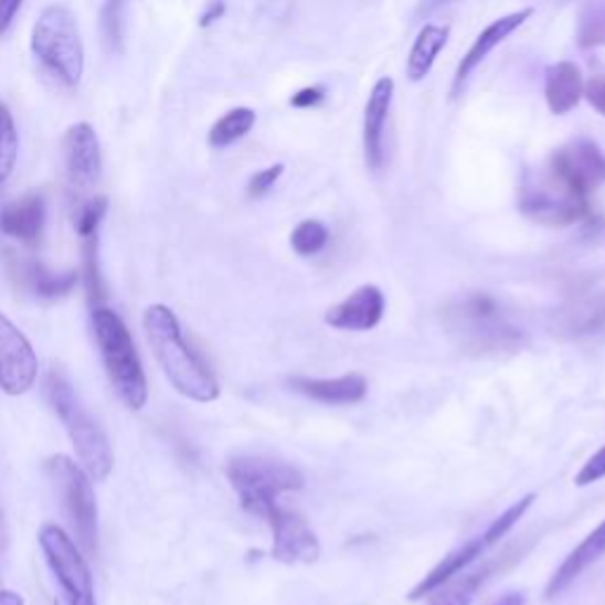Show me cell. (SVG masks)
Segmentation results:
<instances>
[{
  "label": "cell",
  "instance_id": "obj_1",
  "mask_svg": "<svg viewBox=\"0 0 605 605\" xmlns=\"http://www.w3.org/2000/svg\"><path fill=\"white\" fill-rule=\"evenodd\" d=\"M147 343L173 389L194 402H213L221 395L211 369L184 341L182 327L171 308L149 306L142 317Z\"/></svg>",
  "mask_w": 605,
  "mask_h": 605
},
{
  "label": "cell",
  "instance_id": "obj_2",
  "mask_svg": "<svg viewBox=\"0 0 605 605\" xmlns=\"http://www.w3.org/2000/svg\"><path fill=\"white\" fill-rule=\"evenodd\" d=\"M443 322L464 350L480 352V355L516 350L526 339L523 329L490 294H468L449 302L443 312Z\"/></svg>",
  "mask_w": 605,
  "mask_h": 605
},
{
  "label": "cell",
  "instance_id": "obj_3",
  "mask_svg": "<svg viewBox=\"0 0 605 605\" xmlns=\"http://www.w3.org/2000/svg\"><path fill=\"white\" fill-rule=\"evenodd\" d=\"M45 395L50 407L55 410L60 422L64 424L66 435H70V441L76 449V457L81 466L86 468V474L95 482L107 480L114 468V452L109 438L103 426L91 416V412L83 407V402L74 393L72 383L60 372H50L45 381Z\"/></svg>",
  "mask_w": 605,
  "mask_h": 605
},
{
  "label": "cell",
  "instance_id": "obj_4",
  "mask_svg": "<svg viewBox=\"0 0 605 605\" xmlns=\"http://www.w3.org/2000/svg\"><path fill=\"white\" fill-rule=\"evenodd\" d=\"M31 53L64 86H78L86 70V50L70 6L53 3L43 8L31 31Z\"/></svg>",
  "mask_w": 605,
  "mask_h": 605
},
{
  "label": "cell",
  "instance_id": "obj_5",
  "mask_svg": "<svg viewBox=\"0 0 605 605\" xmlns=\"http://www.w3.org/2000/svg\"><path fill=\"white\" fill-rule=\"evenodd\" d=\"M91 322L99 355H103L105 372L114 385V391L119 393V397L130 410H142L147 405V379L142 372V362L138 358L136 343H132L124 319L114 310L97 306L93 308Z\"/></svg>",
  "mask_w": 605,
  "mask_h": 605
},
{
  "label": "cell",
  "instance_id": "obj_6",
  "mask_svg": "<svg viewBox=\"0 0 605 605\" xmlns=\"http://www.w3.org/2000/svg\"><path fill=\"white\" fill-rule=\"evenodd\" d=\"M227 478L234 492L240 495L242 507L258 518L279 503V495L302 490L306 482L296 466L270 457H256V454L234 457L227 464Z\"/></svg>",
  "mask_w": 605,
  "mask_h": 605
},
{
  "label": "cell",
  "instance_id": "obj_7",
  "mask_svg": "<svg viewBox=\"0 0 605 605\" xmlns=\"http://www.w3.org/2000/svg\"><path fill=\"white\" fill-rule=\"evenodd\" d=\"M45 474L53 482L55 492L62 501V509L70 518L76 532V544L81 551H97V501L93 492V478L86 468L74 464L64 454H55L45 461Z\"/></svg>",
  "mask_w": 605,
  "mask_h": 605
},
{
  "label": "cell",
  "instance_id": "obj_8",
  "mask_svg": "<svg viewBox=\"0 0 605 605\" xmlns=\"http://www.w3.org/2000/svg\"><path fill=\"white\" fill-rule=\"evenodd\" d=\"M39 544L66 598V605H97L88 561L83 559V551L72 537L60 526L45 523L39 532Z\"/></svg>",
  "mask_w": 605,
  "mask_h": 605
},
{
  "label": "cell",
  "instance_id": "obj_9",
  "mask_svg": "<svg viewBox=\"0 0 605 605\" xmlns=\"http://www.w3.org/2000/svg\"><path fill=\"white\" fill-rule=\"evenodd\" d=\"M546 178L553 180L580 199L590 194L605 182V155L592 140H577L559 151H553L546 168Z\"/></svg>",
  "mask_w": 605,
  "mask_h": 605
},
{
  "label": "cell",
  "instance_id": "obj_10",
  "mask_svg": "<svg viewBox=\"0 0 605 605\" xmlns=\"http://www.w3.org/2000/svg\"><path fill=\"white\" fill-rule=\"evenodd\" d=\"M263 520L273 530V559L287 565H310L319 559L322 546H319L317 534L308 526V520L296 511L282 509L279 503L265 511Z\"/></svg>",
  "mask_w": 605,
  "mask_h": 605
},
{
  "label": "cell",
  "instance_id": "obj_11",
  "mask_svg": "<svg viewBox=\"0 0 605 605\" xmlns=\"http://www.w3.org/2000/svg\"><path fill=\"white\" fill-rule=\"evenodd\" d=\"M39 376V358L26 336L0 312V389L8 395L26 393Z\"/></svg>",
  "mask_w": 605,
  "mask_h": 605
},
{
  "label": "cell",
  "instance_id": "obj_12",
  "mask_svg": "<svg viewBox=\"0 0 605 605\" xmlns=\"http://www.w3.org/2000/svg\"><path fill=\"white\" fill-rule=\"evenodd\" d=\"M520 211L542 225H573L590 215V199H580L549 180L540 188H528L520 199Z\"/></svg>",
  "mask_w": 605,
  "mask_h": 605
},
{
  "label": "cell",
  "instance_id": "obj_13",
  "mask_svg": "<svg viewBox=\"0 0 605 605\" xmlns=\"http://www.w3.org/2000/svg\"><path fill=\"white\" fill-rule=\"evenodd\" d=\"M64 163L72 188L81 192L93 190L103 178V149H99V138L91 124L81 121L66 130Z\"/></svg>",
  "mask_w": 605,
  "mask_h": 605
},
{
  "label": "cell",
  "instance_id": "obj_14",
  "mask_svg": "<svg viewBox=\"0 0 605 605\" xmlns=\"http://www.w3.org/2000/svg\"><path fill=\"white\" fill-rule=\"evenodd\" d=\"M393 93H395V81L391 76H383L374 83V88L367 99L362 145H364V163L369 171H381L385 161L383 132H385V124H389Z\"/></svg>",
  "mask_w": 605,
  "mask_h": 605
},
{
  "label": "cell",
  "instance_id": "obj_15",
  "mask_svg": "<svg viewBox=\"0 0 605 605\" xmlns=\"http://www.w3.org/2000/svg\"><path fill=\"white\" fill-rule=\"evenodd\" d=\"M385 312V296L374 284H364V287L352 291L348 298H343L339 306H333L327 315L325 322L331 329L339 331H372L379 327Z\"/></svg>",
  "mask_w": 605,
  "mask_h": 605
},
{
  "label": "cell",
  "instance_id": "obj_16",
  "mask_svg": "<svg viewBox=\"0 0 605 605\" xmlns=\"http://www.w3.org/2000/svg\"><path fill=\"white\" fill-rule=\"evenodd\" d=\"M605 556V518L584 537V540L567 553V559L559 565L546 584V598H559L573 586L586 570Z\"/></svg>",
  "mask_w": 605,
  "mask_h": 605
},
{
  "label": "cell",
  "instance_id": "obj_17",
  "mask_svg": "<svg viewBox=\"0 0 605 605\" xmlns=\"http://www.w3.org/2000/svg\"><path fill=\"white\" fill-rule=\"evenodd\" d=\"M45 225V199L39 192H29L20 199L10 201V204L0 211V232L8 237L36 244L43 234Z\"/></svg>",
  "mask_w": 605,
  "mask_h": 605
},
{
  "label": "cell",
  "instance_id": "obj_18",
  "mask_svg": "<svg viewBox=\"0 0 605 605\" xmlns=\"http://www.w3.org/2000/svg\"><path fill=\"white\" fill-rule=\"evenodd\" d=\"M291 391L306 395L315 402H322V405H355L367 397L369 383L362 374H346L339 379H291L289 381Z\"/></svg>",
  "mask_w": 605,
  "mask_h": 605
},
{
  "label": "cell",
  "instance_id": "obj_19",
  "mask_svg": "<svg viewBox=\"0 0 605 605\" xmlns=\"http://www.w3.org/2000/svg\"><path fill=\"white\" fill-rule=\"evenodd\" d=\"M532 8H526V10H520V12H513V14H507V17H499V20H495L490 26H487L480 36L476 39V43L470 45L468 53L464 55L461 64H459V70H457V78H454V93H457L461 88V83H466V78L474 74L476 66L492 53V50L507 41L511 33L516 29L523 26L530 17H532Z\"/></svg>",
  "mask_w": 605,
  "mask_h": 605
},
{
  "label": "cell",
  "instance_id": "obj_20",
  "mask_svg": "<svg viewBox=\"0 0 605 605\" xmlns=\"http://www.w3.org/2000/svg\"><path fill=\"white\" fill-rule=\"evenodd\" d=\"M544 97L553 114L573 112L584 97V76L575 62H556L544 72Z\"/></svg>",
  "mask_w": 605,
  "mask_h": 605
},
{
  "label": "cell",
  "instance_id": "obj_21",
  "mask_svg": "<svg viewBox=\"0 0 605 605\" xmlns=\"http://www.w3.org/2000/svg\"><path fill=\"white\" fill-rule=\"evenodd\" d=\"M485 551H487V546L482 542V537H476V540H470L464 546L454 549L452 553H447V556L438 565H435L431 570V573L422 582H418L414 586V590L410 592V598L418 601V598H424V596H431L433 592H438L441 586H445L447 582H452V577H457L459 573H464V570L470 563H476Z\"/></svg>",
  "mask_w": 605,
  "mask_h": 605
},
{
  "label": "cell",
  "instance_id": "obj_22",
  "mask_svg": "<svg viewBox=\"0 0 605 605\" xmlns=\"http://www.w3.org/2000/svg\"><path fill=\"white\" fill-rule=\"evenodd\" d=\"M447 39H449V29L447 26H438V24H426L422 31H418V36L410 50V57H407V76L410 81L418 83L424 81L431 70L435 60H438V55L443 53V47L447 45Z\"/></svg>",
  "mask_w": 605,
  "mask_h": 605
},
{
  "label": "cell",
  "instance_id": "obj_23",
  "mask_svg": "<svg viewBox=\"0 0 605 605\" xmlns=\"http://www.w3.org/2000/svg\"><path fill=\"white\" fill-rule=\"evenodd\" d=\"M254 126H256V112L254 109H251V107L230 109L209 130V145L215 147V149L230 147L234 142H240L244 136H248V130Z\"/></svg>",
  "mask_w": 605,
  "mask_h": 605
},
{
  "label": "cell",
  "instance_id": "obj_24",
  "mask_svg": "<svg viewBox=\"0 0 605 605\" xmlns=\"http://www.w3.org/2000/svg\"><path fill=\"white\" fill-rule=\"evenodd\" d=\"M126 10L128 0H105L103 12H99V29H103V41L112 53H121L126 39Z\"/></svg>",
  "mask_w": 605,
  "mask_h": 605
},
{
  "label": "cell",
  "instance_id": "obj_25",
  "mask_svg": "<svg viewBox=\"0 0 605 605\" xmlns=\"http://www.w3.org/2000/svg\"><path fill=\"white\" fill-rule=\"evenodd\" d=\"M17 155H20V132H17L10 109L0 105V188L12 176Z\"/></svg>",
  "mask_w": 605,
  "mask_h": 605
},
{
  "label": "cell",
  "instance_id": "obj_26",
  "mask_svg": "<svg viewBox=\"0 0 605 605\" xmlns=\"http://www.w3.org/2000/svg\"><path fill=\"white\" fill-rule=\"evenodd\" d=\"M97 234L83 237V282H86V291L93 308L103 306L105 300V284H103V275H99V258H97V244H99Z\"/></svg>",
  "mask_w": 605,
  "mask_h": 605
},
{
  "label": "cell",
  "instance_id": "obj_27",
  "mask_svg": "<svg viewBox=\"0 0 605 605\" xmlns=\"http://www.w3.org/2000/svg\"><path fill=\"white\" fill-rule=\"evenodd\" d=\"M577 43L582 47H605V0H592L580 14Z\"/></svg>",
  "mask_w": 605,
  "mask_h": 605
},
{
  "label": "cell",
  "instance_id": "obj_28",
  "mask_svg": "<svg viewBox=\"0 0 605 605\" xmlns=\"http://www.w3.org/2000/svg\"><path fill=\"white\" fill-rule=\"evenodd\" d=\"M490 575V570H478V573H470L466 577H459L457 582H447L449 586L443 590L438 596L433 598L431 605H470L476 598V594L480 592L482 582Z\"/></svg>",
  "mask_w": 605,
  "mask_h": 605
},
{
  "label": "cell",
  "instance_id": "obj_29",
  "mask_svg": "<svg viewBox=\"0 0 605 605\" xmlns=\"http://www.w3.org/2000/svg\"><path fill=\"white\" fill-rule=\"evenodd\" d=\"M78 284V273H47L45 267L36 265L31 270V287L43 298H60L66 296Z\"/></svg>",
  "mask_w": 605,
  "mask_h": 605
},
{
  "label": "cell",
  "instance_id": "obj_30",
  "mask_svg": "<svg viewBox=\"0 0 605 605\" xmlns=\"http://www.w3.org/2000/svg\"><path fill=\"white\" fill-rule=\"evenodd\" d=\"M534 499H537V495L530 492V495H526L523 499H518V501L513 503V507H509V509L503 511L499 518H495V520H492V526L480 534V537H482V542H485V546L490 549V546H495L497 542H501L503 537H507V534L511 532V528L518 526V520L523 518V516L532 509Z\"/></svg>",
  "mask_w": 605,
  "mask_h": 605
},
{
  "label": "cell",
  "instance_id": "obj_31",
  "mask_svg": "<svg viewBox=\"0 0 605 605\" xmlns=\"http://www.w3.org/2000/svg\"><path fill=\"white\" fill-rule=\"evenodd\" d=\"M327 244H329V230L319 221H302L291 234V246L302 258L317 256L319 251H325Z\"/></svg>",
  "mask_w": 605,
  "mask_h": 605
},
{
  "label": "cell",
  "instance_id": "obj_32",
  "mask_svg": "<svg viewBox=\"0 0 605 605\" xmlns=\"http://www.w3.org/2000/svg\"><path fill=\"white\" fill-rule=\"evenodd\" d=\"M107 206H109V199L105 194H97V197L88 199L86 204L78 209L74 223H76V232H78L81 240L99 232V225H103L105 215H107Z\"/></svg>",
  "mask_w": 605,
  "mask_h": 605
},
{
  "label": "cell",
  "instance_id": "obj_33",
  "mask_svg": "<svg viewBox=\"0 0 605 605\" xmlns=\"http://www.w3.org/2000/svg\"><path fill=\"white\" fill-rule=\"evenodd\" d=\"M284 173V166L282 163H275L270 168H265V171H258L256 176H251L248 184H246V194L251 199H258V197H265L267 192H270L275 188V182L282 178Z\"/></svg>",
  "mask_w": 605,
  "mask_h": 605
},
{
  "label": "cell",
  "instance_id": "obj_34",
  "mask_svg": "<svg viewBox=\"0 0 605 605\" xmlns=\"http://www.w3.org/2000/svg\"><path fill=\"white\" fill-rule=\"evenodd\" d=\"M603 478H605V445L596 454H592L590 459H586V464L582 466V470L575 478V485L586 487V485H594Z\"/></svg>",
  "mask_w": 605,
  "mask_h": 605
},
{
  "label": "cell",
  "instance_id": "obj_35",
  "mask_svg": "<svg viewBox=\"0 0 605 605\" xmlns=\"http://www.w3.org/2000/svg\"><path fill=\"white\" fill-rule=\"evenodd\" d=\"M584 97L601 116H605V74H596L584 83Z\"/></svg>",
  "mask_w": 605,
  "mask_h": 605
},
{
  "label": "cell",
  "instance_id": "obj_36",
  "mask_svg": "<svg viewBox=\"0 0 605 605\" xmlns=\"http://www.w3.org/2000/svg\"><path fill=\"white\" fill-rule=\"evenodd\" d=\"M327 97V91L322 86H308L298 91L294 97H291V107L296 109H312L317 105H322Z\"/></svg>",
  "mask_w": 605,
  "mask_h": 605
},
{
  "label": "cell",
  "instance_id": "obj_37",
  "mask_svg": "<svg viewBox=\"0 0 605 605\" xmlns=\"http://www.w3.org/2000/svg\"><path fill=\"white\" fill-rule=\"evenodd\" d=\"M225 10H227V3H225V0H209L206 10L201 12V17H199V26H201V29H206V26L215 24L217 20H223Z\"/></svg>",
  "mask_w": 605,
  "mask_h": 605
},
{
  "label": "cell",
  "instance_id": "obj_38",
  "mask_svg": "<svg viewBox=\"0 0 605 605\" xmlns=\"http://www.w3.org/2000/svg\"><path fill=\"white\" fill-rule=\"evenodd\" d=\"M22 0H0V36L10 29L14 14L20 12Z\"/></svg>",
  "mask_w": 605,
  "mask_h": 605
},
{
  "label": "cell",
  "instance_id": "obj_39",
  "mask_svg": "<svg viewBox=\"0 0 605 605\" xmlns=\"http://www.w3.org/2000/svg\"><path fill=\"white\" fill-rule=\"evenodd\" d=\"M528 598L523 592H509V594H503L499 596L492 605H526Z\"/></svg>",
  "mask_w": 605,
  "mask_h": 605
},
{
  "label": "cell",
  "instance_id": "obj_40",
  "mask_svg": "<svg viewBox=\"0 0 605 605\" xmlns=\"http://www.w3.org/2000/svg\"><path fill=\"white\" fill-rule=\"evenodd\" d=\"M0 605H24V598L17 592L0 590Z\"/></svg>",
  "mask_w": 605,
  "mask_h": 605
},
{
  "label": "cell",
  "instance_id": "obj_41",
  "mask_svg": "<svg viewBox=\"0 0 605 605\" xmlns=\"http://www.w3.org/2000/svg\"><path fill=\"white\" fill-rule=\"evenodd\" d=\"M0 551H3V516H0Z\"/></svg>",
  "mask_w": 605,
  "mask_h": 605
}]
</instances>
